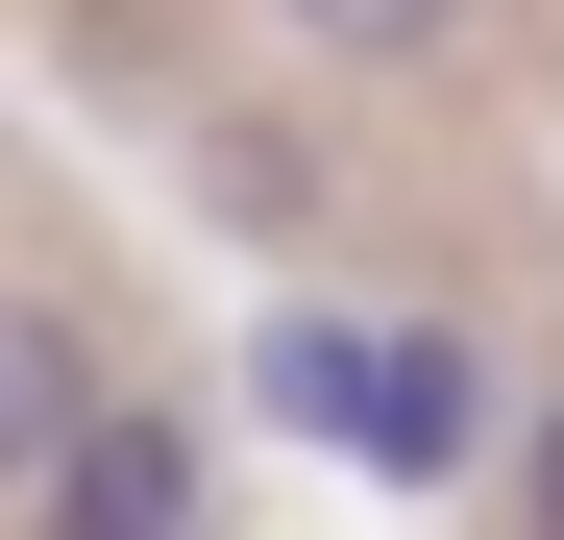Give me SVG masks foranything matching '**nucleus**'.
<instances>
[{
	"mask_svg": "<svg viewBox=\"0 0 564 540\" xmlns=\"http://www.w3.org/2000/svg\"><path fill=\"white\" fill-rule=\"evenodd\" d=\"M246 369H270V418H295L319 467H368V492L491 467V344H466V320H344V295H295Z\"/></svg>",
	"mask_w": 564,
	"mask_h": 540,
	"instance_id": "nucleus-1",
	"label": "nucleus"
},
{
	"mask_svg": "<svg viewBox=\"0 0 564 540\" xmlns=\"http://www.w3.org/2000/svg\"><path fill=\"white\" fill-rule=\"evenodd\" d=\"M25 540H221V492H197V418H172V393H99V418L25 467Z\"/></svg>",
	"mask_w": 564,
	"mask_h": 540,
	"instance_id": "nucleus-2",
	"label": "nucleus"
},
{
	"mask_svg": "<svg viewBox=\"0 0 564 540\" xmlns=\"http://www.w3.org/2000/svg\"><path fill=\"white\" fill-rule=\"evenodd\" d=\"M74 418H99V344H74V295H0V467H50Z\"/></svg>",
	"mask_w": 564,
	"mask_h": 540,
	"instance_id": "nucleus-3",
	"label": "nucleus"
},
{
	"mask_svg": "<svg viewBox=\"0 0 564 540\" xmlns=\"http://www.w3.org/2000/svg\"><path fill=\"white\" fill-rule=\"evenodd\" d=\"M270 25H295L319 74H442L466 25H491V0H270Z\"/></svg>",
	"mask_w": 564,
	"mask_h": 540,
	"instance_id": "nucleus-4",
	"label": "nucleus"
},
{
	"mask_svg": "<svg viewBox=\"0 0 564 540\" xmlns=\"http://www.w3.org/2000/svg\"><path fill=\"white\" fill-rule=\"evenodd\" d=\"M197 197H221L246 246H295V222H319V148H295V123H197Z\"/></svg>",
	"mask_w": 564,
	"mask_h": 540,
	"instance_id": "nucleus-5",
	"label": "nucleus"
},
{
	"mask_svg": "<svg viewBox=\"0 0 564 540\" xmlns=\"http://www.w3.org/2000/svg\"><path fill=\"white\" fill-rule=\"evenodd\" d=\"M516 516L564 540V369H540V418H516Z\"/></svg>",
	"mask_w": 564,
	"mask_h": 540,
	"instance_id": "nucleus-6",
	"label": "nucleus"
}]
</instances>
